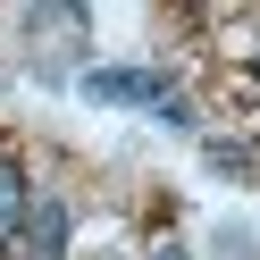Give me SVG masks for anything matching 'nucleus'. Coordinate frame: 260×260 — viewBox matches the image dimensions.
<instances>
[{
	"instance_id": "obj_1",
	"label": "nucleus",
	"mask_w": 260,
	"mask_h": 260,
	"mask_svg": "<svg viewBox=\"0 0 260 260\" xmlns=\"http://www.w3.org/2000/svg\"><path fill=\"white\" fill-rule=\"evenodd\" d=\"M84 101H109V109H168V76L151 68H84Z\"/></svg>"
},
{
	"instance_id": "obj_2",
	"label": "nucleus",
	"mask_w": 260,
	"mask_h": 260,
	"mask_svg": "<svg viewBox=\"0 0 260 260\" xmlns=\"http://www.w3.org/2000/svg\"><path fill=\"white\" fill-rule=\"evenodd\" d=\"M25 218H34V185H25V159L0 143V252L25 243Z\"/></svg>"
},
{
	"instance_id": "obj_3",
	"label": "nucleus",
	"mask_w": 260,
	"mask_h": 260,
	"mask_svg": "<svg viewBox=\"0 0 260 260\" xmlns=\"http://www.w3.org/2000/svg\"><path fill=\"white\" fill-rule=\"evenodd\" d=\"M25 260H68V210L59 202H34V218H25Z\"/></svg>"
},
{
	"instance_id": "obj_4",
	"label": "nucleus",
	"mask_w": 260,
	"mask_h": 260,
	"mask_svg": "<svg viewBox=\"0 0 260 260\" xmlns=\"http://www.w3.org/2000/svg\"><path fill=\"white\" fill-rule=\"evenodd\" d=\"M151 260H193V252H185V243H151Z\"/></svg>"
}]
</instances>
